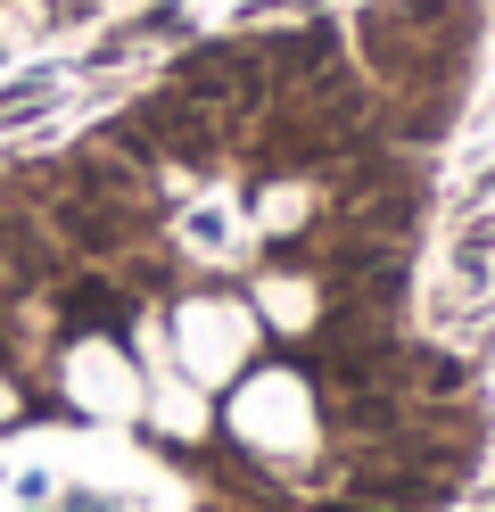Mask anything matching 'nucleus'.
<instances>
[{"label": "nucleus", "instance_id": "2", "mask_svg": "<svg viewBox=\"0 0 495 512\" xmlns=\"http://www.w3.org/2000/svg\"><path fill=\"white\" fill-rule=\"evenodd\" d=\"M124 298L108 290V281H75V290H66V323L75 331H124Z\"/></svg>", "mask_w": 495, "mask_h": 512}, {"label": "nucleus", "instance_id": "5", "mask_svg": "<svg viewBox=\"0 0 495 512\" xmlns=\"http://www.w3.org/2000/svg\"><path fill=\"white\" fill-rule=\"evenodd\" d=\"M322 512H372V504H322Z\"/></svg>", "mask_w": 495, "mask_h": 512}, {"label": "nucleus", "instance_id": "4", "mask_svg": "<svg viewBox=\"0 0 495 512\" xmlns=\"http://www.w3.org/2000/svg\"><path fill=\"white\" fill-rule=\"evenodd\" d=\"M363 496H380V504H429V488L405 479V471H363Z\"/></svg>", "mask_w": 495, "mask_h": 512}, {"label": "nucleus", "instance_id": "1", "mask_svg": "<svg viewBox=\"0 0 495 512\" xmlns=\"http://www.w3.org/2000/svg\"><path fill=\"white\" fill-rule=\"evenodd\" d=\"M182 91L190 100H223V108H256L264 75H256V58H240V50H198L182 67Z\"/></svg>", "mask_w": 495, "mask_h": 512}, {"label": "nucleus", "instance_id": "3", "mask_svg": "<svg viewBox=\"0 0 495 512\" xmlns=\"http://www.w3.org/2000/svg\"><path fill=\"white\" fill-rule=\"evenodd\" d=\"M58 223H66V240H83V248H116V240H124V215L91 207V199H66Z\"/></svg>", "mask_w": 495, "mask_h": 512}]
</instances>
